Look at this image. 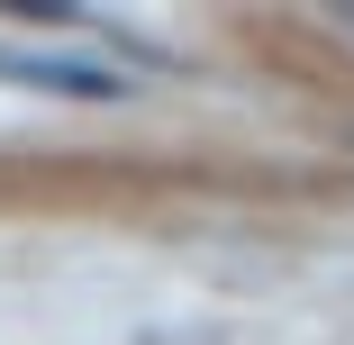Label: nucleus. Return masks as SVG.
Listing matches in <instances>:
<instances>
[{
	"instance_id": "1",
	"label": "nucleus",
	"mask_w": 354,
	"mask_h": 345,
	"mask_svg": "<svg viewBox=\"0 0 354 345\" xmlns=\"http://www.w3.org/2000/svg\"><path fill=\"white\" fill-rule=\"evenodd\" d=\"M0 82H28V91H55V100H127V73L82 64V55H0Z\"/></svg>"
}]
</instances>
